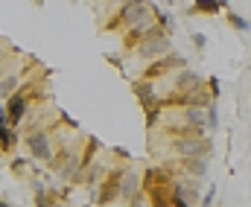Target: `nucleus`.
Segmentation results:
<instances>
[{
  "mask_svg": "<svg viewBox=\"0 0 251 207\" xmlns=\"http://www.w3.org/2000/svg\"><path fill=\"white\" fill-rule=\"evenodd\" d=\"M146 21H152V6L143 3V0H131V3H126L117 15L108 18V23H105L102 29L111 32V29H117V26H137V23H146Z\"/></svg>",
  "mask_w": 251,
  "mask_h": 207,
  "instance_id": "nucleus-1",
  "label": "nucleus"
},
{
  "mask_svg": "<svg viewBox=\"0 0 251 207\" xmlns=\"http://www.w3.org/2000/svg\"><path fill=\"white\" fill-rule=\"evenodd\" d=\"M24 146H26V152L35 158V161H53V155H56V149H53V140H50V132L47 129H41V126H32V129H26V135H24Z\"/></svg>",
  "mask_w": 251,
  "mask_h": 207,
  "instance_id": "nucleus-2",
  "label": "nucleus"
},
{
  "mask_svg": "<svg viewBox=\"0 0 251 207\" xmlns=\"http://www.w3.org/2000/svg\"><path fill=\"white\" fill-rule=\"evenodd\" d=\"M123 175L126 169H111V172H105V178L97 184V193H94V199H97V205H111L117 196H120V184H123Z\"/></svg>",
  "mask_w": 251,
  "mask_h": 207,
  "instance_id": "nucleus-3",
  "label": "nucleus"
},
{
  "mask_svg": "<svg viewBox=\"0 0 251 207\" xmlns=\"http://www.w3.org/2000/svg\"><path fill=\"white\" fill-rule=\"evenodd\" d=\"M167 50H170V38H167V32L155 29V32L137 47V56H140V59H155V56H164Z\"/></svg>",
  "mask_w": 251,
  "mask_h": 207,
  "instance_id": "nucleus-4",
  "label": "nucleus"
},
{
  "mask_svg": "<svg viewBox=\"0 0 251 207\" xmlns=\"http://www.w3.org/2000/svg\"><path fill=\"white\" fill-rule=\"evenodd\" d=\"M201 91V76H196L193 70H181L176 76V93H196Z\"/></svg>",
  "mask_w": 251,
  "mask_h": 207,
  "instance_id": "nucleus-5",
  "label": "nucleus"
},
{
  "mask_svg": "<svg viewBox=\"0 0 251 207\" xmlns=\"http://www.w3.org/2000/svg\"><path fill=\"white\" fill-rule=\"evenodd\" d=\"M64 193H53L50 187H44L41 181H35V207H56L62 202Z\"/></svg>",
  "mask_w": 251,
  "mask_h": 207,
  "instance_id": "nucleus-6",
  "label": "nucleus"
},
{
  "mask_svg": "<svg viewBox=\"0 0 251 207\" xmlns=\"http://www.w3.org/2000/svg\"><path fill=\"white\" fill-rule=\"evenodd\" d=\"M21 82H24V79H21L18 73H9V76H3V79H0V102H6V99H9V96L18 91V88H21Z\"/></svg>",
  "mask_w": 251,
  "mask_h": 207,
  "instance_id": "nucleus-7",
  "label": "nucleus"
},
{
  "mask_svg": "<svg viewBox=\"0 0 251 207\" xmlns=\"http://www.w3.org/2000/svg\"><path fill=\"white\" fill-rule=\"evenodd\" d=\"M137 172L134 169H126V175H123V184H120V196L123 199H128L131 202V196H137Z\"/></svg>",
  "mask_w": 251,
  "mask_h": 207,
  "instance_id": "nucleus-8",
  "label": "nucleus"
},
{
  "mask_svg": "<svg viewBox=\"0 0 251 207\" xmlns=\"http://www.w3.org/2000/svg\"><path fill=\"white\" fill-rule=\"evenodd\" d=\"M222 6L219 0H196V6L190 9V15H216Z\"/></svg>",
  "mask_w": 251,
  "mask_h": 207,
  "instance_id": "nucleus-9",
  "label": "nucleus"
},
{
  "mask_svg": "<svg viewBox=\"0 0 251 207\" xmlns=\"http://www.w3.org/2000/svg\"><path fill=\"white\" fill-rule=\"evenodd\" d=\"M79 181H85L88 187L100 184V181H102V166H97V163H94V166H88V169L82 172V178H79Z\"/></svg>",
  "mask_w": 251,
  "mask_h": 207,
  "instance_id": "nucleus-10",
  "label": "nucleus"
},
{
  "mask_svg": "<svg viewBox=\"0 0 251 207\" xmlns=\"http://www.w3.org/2000/svg\"><path fill=\"white\" fill-rule=\"evenodd\" d=\"M184 120H190V126H196V129H204V114L199 108H187L184 111Z\"/></svg>",
  "mask_w": 251,
  "mask_h": 207,
  "instance_id": "nucleus-11",
  "label": "nucleus"
},
{
  "mask_svg": "<svg viewBox=\"0 0 251 207\" xmlns=\"http://www.w3.org/2000/svg\"><path fill=\"white\" fill-rule=\"evenodd\" d=\"M228 23H231V26H237V29H249V21H246V18H240V15H234V12H228Z\"/></svg>",
  "mask_w": 251,
  "mask_h": 207,
  "instance_id": "nucleus-12",
  "label": "nucleus"
},
{
  "mask_svg": "<svg viewBox=\"0 0 251 207\" xmlns=\"http://www.w3.org/2000/svg\"><path fill=\"white\" fill-rule=\"evenodd\" d=\"M26 169H29V163H26L24 158H15V161H12V172H15V175H24Z\"/></svg>",
  "mask_w": 251,
  "mask_h": 207,
  "instance_id": "nucleus-13",
  "label": "nucleus"
},
{
  "mask_svg": "<svg viewBox=\"0 0 251 207\" xmlns=\"http://www.w3.org/2000/svg\"><path fill=\"white\" fill-rule=\"evenodd\" d=\"M207 88H210V96L216 99V96H219V79H216V76H210V79H207Z\"/></svg>",
  "mask_w": 251,
  "mask_h": 207,
  "instance_id": "nucleus-14",
  "label": "nucleus"
},
{
  "mask_svg": "<svg viewBox=\"0 0 251 207\" xmlns=\"http://www.w3.org/2000/svg\"><path fill=\"white\" fill-rule=\"evenodd\" d=\"M6 68H9V59H6V56H3V53H0V79H3V76H6Z\"/></svg>",
  "mask_w": 251,
  "mask_h": 207,
  "instance_id": "nucleus-15",
  "label": "nucleus"
},
{
  "mask_svg": "<svg viewBox=\"0 0 251 207\" xmlns=\"http://www.w3.org/2000/svg\"><path fill=\"white\" fill-rule=\"evenodd\" d=\"M193 44L201 50V47H204V35H201V32H196V35H193Z\"/></svg>",
  "mask_w": 251,
  "mask_h": 207,
  "instance_id": "nucleus-16",
  "label": "nucleus"
},
{
  "mask_svg": "<svg viewBox=\"0 0 251 207\" xmlns=\"http://www.w3.org/2000/svg\"><path fill=\"white\" fill-rule=\"evenodd\" d=\"M0 207H12V205H9V202H6V199H0Z\"/></svg>",
  "mask_w": 251,
  "mask_h": 207,
  "instance_id": "nucleus-17",
  "label": "nucleus"
},
{
  "mask_svg": "<svg viewBox=\"0 0 251 207\" xmlns=\"http://www.w3.org/2000/svg\"><path fill=\"white\" fill-rule=\"evenodd\" d=\"M155 207H173V205L170 202H161V205H155Z\"/></svg>",
  "mask_w": 251,
  "mask_h": 207,
  "instance_id": "nucleus-18",
  "label": "nucleus"
},
{
  "mask_svg": "<svg viewBox=\"0 0 251 207\" xmlns=\"http://www.w3.org/2000/svg\"><path fill=\"white\" fill-rule=\"evenodd\" d=\"M0 114H6V105H0Z\"/></svg>",
  "mask_w": 251,
  "mask_h": 207,
  "instance_id": "nucleus-19",
  "label": "nucleus"
},
{
  "mask_svg": "<svg viewBox=\"0 0 251 207\" xmlns=\"http://www.w3.org/2000/svg\"><path fill=\"white\" fill-rule=\"evenodd\" d=\"M32 3H35V6H41V3H44V0H32Z\"/></svg>",
  "mask_w": 251,
  "mask_h": 207,
  "instance_id": "nucleus-20",
  "label": "nucleus"
},
{
  "mask_svg": "<svg viewBox=\"0 0 251 207\" xmlns=\"http://www.w3.org/2000/svg\"><path fill=\"white\" fill-rule=\"evenodd\" d=\"M3 155H6V152H3V149H0V158H3Z\"/></svg>",
  "mask_w": 251,
  "mask_h": 207,
  "instance_id": "nucleus-21",
  "label": "nucleus"
},
{
  "mask_svg": "<svg viewBox=\"0 0 251 207\" xmlns=\"http://www.w3.org/2000/svg\"><path fill=\"white\" fill-rule=\"evenodd\" d=\"M85 207H88V205H85Z\"/></svg>",
  "mask_w": 251,
  "mask_h": 207,
  "instance_id": "nucleus-22",
  "label": "nucleus"
}]
</instances>
